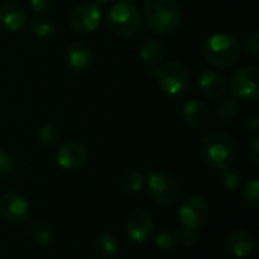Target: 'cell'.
Wrapping results in <instances>:
<instances>
[{"instance_id":"ffe728a7","label":"cell","mask_w":259,"mask_h":259,"mask_svg":"<svg viewBox=\"0 0 259 259\" xmlns=\"http://www.w3.org/2000/svg\"><path fill=\"white\" fill-rule=\"evenodd\" d=\"M144 184H146L144 175L138 170H134V168L124 170L115 181L117 190L120 193H124V194L138 193L140 190H143Z\"/></svg>"},{"instance_id":"6da1fadb","label":"cell","mask_w":259,"mask_h":259,"mask_svg":"<svg viewBox=\"0 0 259 259\" xmlns=\"http://www.w3.org/2000/svg\"><path fill=\"white\" fill-rule=\"evenodd\" d=\"M143 12L147 29L159 36L173 33L182 21L181 6L176 0H146Z\"/></svg>"},{"instance_id":"d6986e66","label":"cell","mask_w":259,"mask_h":259,"mask_svg":"<svg viewBox=\"0 0 259 259\" xmlns=\"http://www.w3.org/2000/svg\"><path fill=\"white\" fill-rule=\"evenodd\" d=\"M91 247L100 259H114L118 255V241L108 232L97 234L91 241Z\"/></svg>"},{"instance_id":"8992f818","label":"cell","mask_w":259,"mask_h":259,"mask_svg":"<svg viewBox=\"0 0 259 259\" xmlns=\"http://www.w3.org/2000/svg\"><path fill=\"white\" fill-rule=\"evenodd\" d=\"M146 184L150 197L161 206H171L179 199V184L165 171H155L149 175Z\"/></svg>"},{"instance_id":"603a6c76","label":"cell","mask_w":259,"mask_h":259,"mask_svg":"<svg viewBox=\"0 0 259 259\" xmlns=\"http://www.w3.org/2000/svg\"><path fill=\"white\" fill-rule=\"evenodd\" d=\"M155 244L161 250H173L176 249L179 243V229L176 228H164L158 232L155 238Z\"/></svg>"},{"instance_id":"d590c367","label":"cell","mask_w":259,"mask_h":259,"mask_svg":"<svg viewBox=\"0 0 259 259\" xmlns=\"http://www.w3.org/2000/svg\"><path fill=\"white\" fill-rule=\"evenodd\" d=\"M120 2H126V3H131V2H134V0H120Z\"/></svg>"},{"instance_id":"d4e9b609","label":"cell","mask_w":259,"mask_h":259,"mask_svg":"<svg viewBox=\"0 0 259 259\" xmlns=\"http://www.w3.org/2000/svg\"><path fill=\"white\" fill-rule=\"evenodd\" d=\"M30 30H32V33L36 38H39V39H49L56 32V26H55V23L50 18L39 17V18H35L30 23Z\"/></svg>"},{"instance_id":"1f68e13d","label":"cell","mask_w":259,"mask_h":259,"mask_svg":"<svg viewBox=\"0 0 259 259\" xmlns=\"http://www.w3.org/2000/svg\"><path fill=\"white\" fill-rule=\"evenodd\" d=\"M241 124L246 127V129H249V131H253V132H256L259 127V118L256 114H247L244 118H243V121H241Z\"/></svg>"},{"instance_id":"52a82bcc","label":"cell","mask_w":259,"mask_h":259,"mask_svg":"<svg viewBox=\"0 0 259 259\" xmlns=\"http://www.w3.org/2000/svg\"><path fill=\"white\" fill-rule=\"evenodd\" d=\"M209 215H211L209 203L205 197L199 194H191L185 197L178 211L181 225L184 228H191V229H199L205 226L209 220Z\"/></svg>"},{"instance_id":"2e32d148","label":"cell","mask_w":259,"mask_h":259,"mask_svg":"<svg viewBox=\"0 0 259 259\" xmlns=\"http://www.w3.org/2000/svg\"><path fill=\"white\" fill-rule=\"evenodd\" d=\"M182 120L193 129H202L211 121V109L200 100H188L182 106Z\"/></svg>"},{"instance_id":"9c48e42d","label":"cell","mask_w":259,"mask_h":259,"mask_svg":"<svg viewBox=\"0 0 259 259\" xmlns=\"http://www.w3.org/2000/svg\"><path fill=\"white\" fill-rule=\"evenodd\" d=\"M258 76L259 70L253 65L238 68L231 79L232 94L240 100L256 102L259 99Z\"/></svg>"},{"instance_id":"e0dca14e","label":"cell","mask_w":259,"mask_h":259,"mask_svg":"<svg viewBox=\"0 0 259 259\" xmlns=\"http://www.w3.org/2000/svg\"><path fill=\"white\" fill-rule=\"evenodd\" d=\"M140 59L143 61V64L146 65V71L149 76H153L156 68L161 65V61L164 58V46L161 41L158 39H146L141 47H140Z\"/></svg>"},{"instance_id":"7a4b0ae2","label":"cell","mask_w":259,"mask_h":259,"mask_svg":"<svg viewBox=\"0 0 259 259\" xmlns=\"http://www.w3.org/2000/svg\"><path fill=\"white\" fill-rule=\"evenodd\" d=\"M237 152L238 149L235 140L222 131L205 135L200 143V155L203 161L215 170L231 167L235 162Z\"/></svg>"},{"instance_id":"ac0fdd59","label":"cell","mask_w":259,"mask_h":259,"mask_svg":"<svg viewBox=\"0 0 259 259\" xmlns=\"http://www.w3.org/2000/svg\"><path fill=\"white\" fill-rule=\"evenodd\" d=\"M200 91L208 97H222L226 93L228 83L222 73L214 70H205L197 79Z\"/></svg>"},{"instance_id":"83f0119b","label":"cell","mask_w":259,"mask_h":259,"mask_svg":"<svg viewBox=\"0 0 259 259\" xmlns=\"http://www.w3.org/2000/svg\"><path fill=\"white\" fill-rule=\"evenodd\" d=\"M14 168H15V164H14L12 156L3 149H0V181L8 179L14 173Z\"/></svg>"},{"instance_id":"4fadbf2b","label":"cell","mask_w":259,"mask_h":259,"mask_svg":"<svg viewBox=\"0 0 259 259\" xmlns=\"http://www.w3.org/2000/svg\"><path fill=\"white\" fill-rule=\"evenodd\" d=\"M64 59H65L67 67L73 73L83 74L93 65V50L90 49V46L80 41H73L65 47Z\"/></svg>"},{"instance_id":"4dcf8cb0","label":"cell","mask_w":259,"mask_h":259,"mask_svg":"<svg viewBox=\"0 0 259 259\" xmlns=\"http://www.w3.org/2000/svg\"><path fill=\"white\" fill-rule=\"evenodd\" d=\"M29 6L33 14H46L52 8V0H29Z\"/></svg>"},{"instance_id":"8fae6325","label":"cell","mask_w":259,"mask_h":259,"mask_svg":"<svg viewBox=\"0 0 259 259\" xmlns=\"http://www.w3.org/2000/svg\"><path fill=\"white\" fill-rule=\"evenodd\" d=\"M126 235L134 243H144L152 237L153 232V217L146 209H135L129 214L124 225Z\"/></svg>"},{"instance_id":"484cf974","label":"cell","mask_w":259,"mask_h":259,"mask_svg":"<svg viewBox=\"0 0 259 259\" xmlns=\"http://www.w3.org/2000/svg\"><path fill=\"white\" fill-rule=\"evenodd\" d=\"M243 202L250 209H258L259 206V181L250 179L243 187Z\"/></svg>"},{"instance_id":"ba28073f","label":"cell","mask_w":259,"mask_h":259,"mask_svg":"<svg viewBox=\"0 0 259 259\" xmlns=\"http://www.w3.org/2000/svg\"><path fill=\"white\" fill-rule=\"evenodd\" d=\"M102 21V11L96 2H83L73 8L68 17V26L74 33L87 35L94 32Z\"/></svg>"},{"instance_id":"277c9868","label":"cell","mask_w":259,"mask_h":259,"mask_svg":"<svg viewBox=\"0 0 259 259\" xmlns=\"http://www.w3.org/2000/svg\"><path fill=\"white\" fill-rule=\"evenodd\" d=\"M106 24L118 36H134L143 26V17L132 3L118 2L108 9Z\"/></svg>"},{"instance_id":"836d02e7","label":"cell","mask_w":259,"mask_h":259,"mask_svg":"<svg viewBox=\"0 0 259 259\" xmlns=\"http://www.w3.org/2000/svg\"><path fill=\"white\" fill-rule=\"evenodd\" d=\"M18 170H20L21 176H24V178H32L33 173H35V168H33L32 162H27V161L21 162L20 167H18Z\"/></svg>"},{"instance_id":"4316f807","label":"cell","mask_w":259,"mask_h":259,"mask_svg":"<svg viewBox=\"0 0 259 259\" xmlns=\"http://www.w3.org/2000/svg\"><path fill=\"white\" fill-rule=\"evenodd\" d=\"M241 184V173L234 168L232 165L228 168L222 170V185L228 190V191H234L240 187Z\"/></svg>"},{"instance_id":"f1b7e54d","label":"cell","mask_w":259,"mask_h":259,"mask_svg":"<svg viewBox=\"0 0 259 259\" xmlns=\"http://www.w3.org/2000/svg\"><path fill=\"white\" fill-rule=\"evenodd\" d=\"M197 241H199L197 229L184 228L182 231H179V243H181L182 246H185V247H193Z\"/></svg>"},{"instance_id":"7402d4cb","label":"cell","mask_w":259,"mask_h":259,"mask_svg":"<svg viewBox=\"0 0 259 259\" xmlns=\"http://www.w3.org/2000/svg\"><path fill=\"white\" fill-rule=\"evenodd\" d=\"M27 235L39 246H47L53 240V231L46 222H32L27 226Z\"/></svg>"},{"instance_id":"5bb4252c","label":"cell","mask_w":259,"mask_h":259,"mask_svg":"<svg viewBox=\"0 0 259 259\" xmlns=\"http://www.w3.org/2000/svg\"><path fill=\"white\" fill-rule=\"evenodd\" d=\"M226 250L235 258H247L256 249V238L250 231L238 229L231 232L225 240Z\"/></svg>"},{"instance_id":"e575fe53","label":"cell","mask_w":259,"mask_h":259,"mask_svg":"<svg viewBox=\"0 0 259 259\" xmlns=\"http://www.w3.org/2000/svg\"><path fill=\"white\" fill-rule=\"evenodd\" d=\"M111 0H96L97 5H105V3H109Z\"/></svg>"},{"instance_id":"30bf717a","label":"cell","mask_w":259,"mask_h":259,"mask_svg":"<svg viewBox=\"0 0 259 259\" xmlns=\"http://www.w3.org/2000/svg\"><path fill=\"white\" fill-rule=\"evenodd\" d=\"M0 215L11 225H23L30 217V205L17 191H6L0 196Z\"/></svg>"},{"instance_id":"5b68a950","label":"cell","mask_w":259,"mask_h":259,"mask_svg":"<svg viewBox=\"0 0 259 259\" xmlns=\"http://www.w3.org/2000/svg\"><path fill=\"white\" fill-rule=\"evenodd\" d=\"M153 77L156 79L159 88L167 96H171V97L184 96L188 91L190 82H191L190 71L179 61H170V62L161 64L156 68Z\"/></svg>"},{"instance_id":"9a60e30c","label":"cell","mask_w":259,"mask_h":259,"mask_svg":"<svg viewBox=\"0 0 259 259\" xmlns=\"http://www.w3.org/2000/svg\"><path fill=\"white\" fill-rule=\"evenodd\" d=\"M0 26L9 32H20L27 26V12L15 2L0 3Z\"/></svg>"},{"instance_id":"f546056e","label":"cell","mask_w":259,"mask_h":259,"mask_svg":"<svg viewBox=\"0 0 259 259\" xmlns=\"http://www.w3.org/2000/svg\"><path fill=\"white\" fill-rule=\"evenodd\" d=\"M244 50L252 58H256L259 55V32H252L244 42Z\"/></svg>"},{"instance_id":"44dd1931","label":"cell","mask_w":259,"mask_h":259,"mask_svg":"<svg viewBox=\"0 0 259 259\" xmlns=\"http://www.w3.org/2000/svg\"><path fill=\"white\" fill-rule=\"evenodd\" d=\"M240 112V103L234 97H223L217 106H215V114L220 121L223 123H231L237 118Z\"/></svg>"},{"instance_id":"cb8c5ba5","label":"cell","mask_w":259,"mask_h":259,"mask_svg":"<svg viewBox=\"0 0 259 259\" xmlns=\"http://www.w3.org/2000/svg\"><path fill=\"white\" fill-rule=\"evenodd\" d=\"M59 127L55 124V123H46L44 126H41L36 132V140L38 143L46 147V149H50L53 146L58 144L59 141Z\"/></svg>"},{"instance_id":"7c38bea8","label":"cell","mask_w":259,"mask_h":259,"mask_svg":"<svg viewBox=\"0 0 259 259\" xmlns=\"http://www.w3.org/2000/svg\"><path fill=\"white\" fill-rule=\"evenodd\" d=\"M88 159L87 147L79 141H67L56 152V162L67 171L80 170Z\"/></svg>"},{"instance_id":"d6a6232c","label":"cell","mask_w":259,"mask_h":259,"mask_svg":"<svg viewBox=\"0 0 259 259\" xmlns=\"http://www.w3.org/2000/svg\"><path fill=\"white\" fill-rule=\"evenodd\" d=\"M249 153H250V159L255 165L259 164V137L255 135L249 144Z\"/></svg>"},{"instance_id":"3957f363","label":"cell","mask_w":259,"mask_h":259,"mask_svg":"<svg viewBox=\"0 0 259 259\" xmlns=\"http://www.w3.org/2000/svg\"><path fill=\"white\" fill-rule=\"evenodd\" d=\"M203 56L217 68H231L241 56V42L231 33H212L203 44Z\"/></svg>"}]
</instances>
